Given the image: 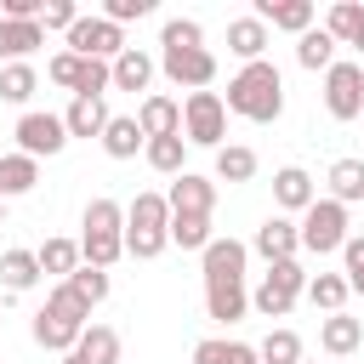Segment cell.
I'll list each match as a JSON object with an SVG mask.
<instances>
[{
  "mask_svg": "<svg viewBox=\"0 0 364 364\" xmlns=\"http://www.w3.org/2000/svg\"><path fill=\"white\" fill-rule=\"evenodd\" d=\"M222 108H233V114H245V119H256V125H267V119H279L284 114V80H279V68L262 57V63H245L233 80H228V102Z\"/></svg>",
  "mask_w": 364,
  "mask_h": 364,
  "instance_id": "obj_1",
  "label": "cell"
},
{
  "mask_svg": "<svg viewBox=\"0 0 364 364\" xmlns=\"http://www.w3.org/2000/svg\"><path fill=\"white\" fill-rule=\"evenodd\" d=\"M80 256H85V267H102V273L125 256V205H114V199H91L85 205Z\"/></svg>",
  "mask_w": 364,
  "mask_h": 364,
  "instance_id": "obj_2",
  "label": "cell"
},
{
  "mask_svg": "<svg viewBox=\"0 0 364 364\" xmlns=\"http://www.w3.org/2000/svg\"><path fill=\"white\" fill-rule=\"evenodd\" d=\"M85 318H91V307H85L68 284H57V290L46 296V307L34 313V341H40L46 353H68V347L85 336Z\"/></svg>",
  "mask_w": 364,
  "mask_h": 364,
  "instance_id": "obj_3",
  "label": "cell"
},
{
  "mask_svg": "<svg viewBox=\"0 0 364 364\" xmlns=\"http://www.w3.org/2000/svg\"><path fill=\"white\" fill-rule=\"evenodd\" d=\"M165 245H171V205H165V193H136L131 210H125V256L154 262Z\"/></svg>",
  "mask_w": 364,
  "mask_h": 364,
  "instance_id": "obj_4",
  "label": "cell"
},
{
  "mask_svg": "<svg viewBox=\"0 0 364 364\" xmlns=\"http://www.w3.org/2000/svg\"><path fill=\"white\" fill-rule=\"evenodd\" d=\"M307 290V273H301V262H267V273H262V284L250 290V307L262 313V318H284L290 307H296V296Z\"/></svg>",
  "mask_w": 364,
  "mask_h": 364,
  "instance_id": "obj_5",
  "label": "cell"
},
{
  "mask_svg": "<svg viewBox=\"0 0 364 364\" xmlns=\"http://www.w3.org/2000/svg\"><path fill=\"white\" fill-rule=\"evenodd\" d=\"M296 239H301V250H313V256L341 250V245H347V205H336V199H313V205L301 210Z\"/></svg>",
  "mask_w": 364,
  "mask_h": 364,
  "instance_id": "obj_6",
  "label": "cell"
},
{
  "mask_svg": "<svg viewBox=\"0 0 364 364\" xmlns=\"http://www.w3.org/2000/svg\"><path fill=\"white\" fill-rule=\"evenodd\" d=\"M228 136V108L216 91H193L182 102V142H199V148H222Z\"/></svg>",
  "mask_w": 364,
  "mask_h": 364,
  "instance_id": "obj_7",
  "label": "cell"
},
{
  "mask_svg": "<svg viewBox=\"0 0 364 364\" xmlns=\"http://www.w3.org/2000/svg\"><path fill=\"white\" fill-rule=\"evenodd\" d=\"M324 108H330V119H358L364 114V68L358 63H330L324 68Z\"/></svg>",
  "mask_w": 364,
  "mask_h": 364,
  "instance_id": "obj_8",
  "label": "cell"
},
{
  "mask_svg": "<svg viewBox=\"0 0 364 364\" xmlns=\"http://www.w3.org/2000/svg\"><path fill=\"white\" fill-rule=\"evenodd\" d=\"M159 68H165L176 85H188V91H205V85L216 80V57H210L205 46H159Z\"/></svg>",
  "mask_w": 364,
  "mask_h": 364,
  "instance_id": "obj_9",
  "label": "cell"
},
{
  "mask_svg": "<svg viewBox=\"0 0 364 364\" xmlns=\"http://www.w3.org/2000/svg\"><path fill=\"white\" fill-rule=\"evenodd\" d=\"M68 51H74V57H97V63H114V57L125 51V34H119L108 17H80V23L68 28Z\"/></svg>",
  "mask_w": 364,
  "mask_h": 364,
  "instance_id": "obj_10",
  "label": "cell"
},
{
  "mask_svg": "<svg viewBox=\"0 0 364 364\" xmlns=\"http://www.w3.org/2000/svg\"><path fill=\"white\" fill-rule=\"evenodd\" d=\"M63 142H68V131H63V114H23L17 119V148L28 154V159H51V154H63Z\"/></svg>",
  "mask_w": 364,
  "mask_h": 364,
  "instance_id": "obj_11",
  "label": "cell"
},
{
  "mask_svg": "<svg viewBox=\"0 0 364 364\" xmlns=\"http://www.w3.org/2000/svg\"><path fill=\"white\" fill-rule=\"evenodd\" d=\"M165 205H171V216H210V210H216V188H210L205 176H193V171H182V176L171 182V193H165Z\"/></svg>",
  "mask_w": 364,
  "mask_h": 364,
  "instance_id": "obj_12",
  "label": "cell"
},
{
  "mask_svg": "<svg viewBox=\"0 0 364 364\" xmlns=\"http://www.w3.org/2000/svg\"><path fill=\"white\" fill-rule=\"evenodd\" d=\"M245 307H250V296H245V279H205V313H210L216 324H233V318H245Z\"/></svg>",
  "mask_w": 364,
  "mask_h": 364,
  "instance_id": "obj_13",
  "label": "cell"
},
{
  "mask_svg": "<svg viewBox=\"0 0 364 364\" xmlns=\"http://www.w3.org/2000/svg\"><path fill=\"white\" fill-rule=\"evenodd\" d=\"M63 364H119V336L108 324H85V336L63 353Z\"/></svg>",
  "mask_w": 364,
  "mask_h": 364,
  "instance_id": "obj_14",
  "label": "cell"
},
{
  "mask_svg": "<svg viewBox=\"0 0 364 364\" xmlns=\"http://www.w3.org/2000/svg\"><path fill=\"white\" fill-rule=\"evenodd\" d=\"M296 250H301V239H296V222H290V216H267V222L256 228V256H267V262H296Z\"/></svg>",
  "mask_w": 364,
  "mask_h": 364,
  "instance_id": "obj_15",
  "label": "cell"
},
{
  "mask_svg": "<svg viewBox=\"0 0 364 364\" xmlns=\"http://www.w3.org/2000/svg\"><path fill=\"white\" fill-rule=\"evenodd\" d=\"M256 23L307 34V28H313V0H256Z\"/></svg>",
  "mask_w": 364,
  "mask_h": 364,
  "instance_id": "obj_16",
  "label": "cell"
},
{
  "mask_svg": "<svg viewBox=\"0 0 364 364\" xmlns=\"http://www.w3.org/2000/svg\"><path fill=\"white\" fill-rule=\"evenodd\" d=\"M136 125H142V136H148V142H154V136H182V108H176L171 97H142Z\"/></svg>",
  "mask_w": 364,
  "mask_h": 364,
  "instance_id": "obj_17",
  "label": "cell"
},
{
  "mask_svg": "<svg viewBox=\"0 0 364 364\" xmlns=\"http://www.w3.org/2000/svg\"><path fill=\"white\" fill-rule=\"evenodd\" d=\"M102 148H108V159H136V148H148L136 114H108V125H102Z\"/></svg>",
  "mask_w": 364,
  "mask_h": 364,
  "instance_id": "obj_18",
  "label": "cell"
},
{
  "mask_svg": "<svg viewBox=\"0 0 364 364\" xmlns=\"http://www.w3.org/2000/svg\"><path fill=\"white\" fill-rule=\"evenodd\" d=\"M199 256H205V279H245L250 245H239V239H210Z\"/></svg>",
  "mask_w": 364,
  "mask_h": 364,
  "instance_id": "obj_19",
  "label": "cell"
},
{
  "mask_svg": "<svg viewBox=\"0 0 364 364\" xmlns=\"http://www.w3.org/2000/svg\"><path fill=\"white\" fill-rule=\"evenodd\" d=\"M108 74H114V85H119V91H148V80H154V57H148V51H136V46H125V51L108 63Z\"/></svg>",
  "mask_w": 364,
  "mask_h": 364,
  "instance_id": "obj_20",
  "label": "cell"
},
{
  "mask_svg": "<svg viewBox=\"0 0 364 364\" xmlns=\"http://www.w3.org/2000/svg\"><path fill=\"white\" fill-rule=\"evenodd\" d=\"M102 125H108V102L102 97H74L68 114H63V131L68 136H102Z\"/></svg>",
  "mask_w": 364,
  "mask_h": 364,
  "instance_id": "obj_21",
  "label": "cell"
},
{
  "mask_svg": "<svg viewBox=\"0 0 364 364\" xmlns=\"http://www.w3.org/2000/svg\"><path fill=\"white\" fill-rule=\"evenodd\" d=\"M358 341H364V324H358V318H347V313H330V318L318 324V347H324V353H336V358L358 353Z\"/></svg>",
  "mask_w": 364,
  "mask_h": 364,
  "instance_id": "obj_22",
  "label": "cell"
},
{
  "mask_svg": "<svg viewBox=\"0 0 364 364\" xmlns=\"http://www.w3.org/2000/svg\"><path fill=\"white\" fill-rule=\"evenodd\" d=\"M228 51L245 57V63H262V51H267V23H256V17H233V23H228Z\"/></svg>",
  "mask_w": 364,
  "mask_h": 364,
  "instance_id": "obj_23",
  "label": "cell"
},
{
  "mask_svg": "<svg viewBox=\"0 0 364 364\" xmlns=\"http://www.w3.org/2000/svg\"><path fill=\"white\" fill-rule=\"evenodd\" d=\"M273 199H279L284 210H307L318 193H313V176H307L301 165H284V171L273 176Z\"/></svg>",
  "mask_w": 364,
  "mask_h": 364,
  "instance_id": "obj_24",
  "label": "cell"
},
{
  "mask_svg": "<svg viewBox=\"0 0 364 364\" xmlns=\"http://www.w3.org/2000/svg\"><path fill=\"white\" fill-rule=\"evenodd\" d=\"M40 182V159L28 154H0V199H17Z\"/></svg>",
  "mask_w": 364,
  "mask_h": 364,
  "instance_id": "obj_25",
  "label": "cell"
},
{
  "mask_svg": "<svg viewBox=\"0 0 364 364\" xmlns=\"http://www.w3.org/2000/svg\"><path fill=\"white\" fill-rule=\"evenodd\" d=\"M34 46H46V28H40V23H11V17H0V57H6V63H23Z\"/></svg>",
  "mask_w": 364,
  "mask_h": 364,
  "instance_id": "obj_26",
  "label": "cell"
},
{
  "mask_svg": "<svg viewBox=\"0 0 364 364\" xmlns=\"http://www.w3.org/2000/svg\"><path fill=\"white\" fill-rule=\"evenodd\" d=\"M34 279H40V256L34 250H6L0 256V284L6 290H34Z\"/></svg>",
  "mask_w": 364,
  "mask_h": 364,
  "instance_id": "obj_27",
  "label": "cell"
},
{
  "mask_svg": "<svg viewBox=\"0 0 364 364\" xmlns=\"http://www.w3.org/2000/svg\"><path fill=\"white\" fill-rule=\"evenodd\" d=\"M330 199H336V205L364 199V159H336V165H330Z\"/></svg>",
  "mask_w": 364,
  "mask_h": 364,
  "instance_id": "obj_28",
  "label": "cell"
},
{
  "mask_svg": "<svg viewBox=\"0 0 364 364\" xmlns=\"http://www.w3.org/2000/svg\"><path fill=\"white\" fill-rule=\"evenodd\" d=\"M193 364H262V358H256L250 341H216V336H210V341L193 347Z\"/></svg>",
  "mask_w": 364,
  "mask_h": 364,
  "instance_id": "obj_29",
  "label": "cell"
},
{
  "mask_svg": "<svg viewBox=\"0 0 364 364\" xmlns=\"http://www.w3.org/2000/svg\"><path fill=\"white\" fill-rule=\"evenodd\" d=\"M216 176H222V182H250V176H256V148H245V142L216 148Z\"/></svg>",
  "mask_w": 364,
  "mask_h": 364,
  "instance_id": "obj_30",
  "label": "cell"
},
{
  "mask_svg": "<svg viewBox=\"0 0 364 364\" xmlns=\"http://www.w3.org/2000/svg\"><path fill=\"white\" fill-rule=\"evenodd\" d=\"M358 28H364V6H358V0H336V6H330L324 34H330L336 46H353V40H358Z\"/></svg>",
  "mask_w": 364,
  "mask_h": 364,
  "instance_id": "obj_31",
  "label": "cell"
},
{
  "mask_svg": "<svg viewBox=\"0 0 364 364\" xmlns=\"http://www.w3.org/2000/svg\"><path fill=\"white\" fill-rule=\"evenodd\" d=\"M296 63H301V68H330V63H336V40H330L324 28L296 34Z\"/></svg>",
  "mask_w": 364,
  "mask_h": 364,
  "instance_id": "obj_32",
  "label": "cell"
},
{
  "mask_svg": "<svg viewBox=\"0 0 364 364\" xmlns=\"http://www.w3.org/2000/svg\"><path fill=\"white\" fill-rule=\"evenodd\" d=\"M301 296H307L313 307H324V313H341V301H347L353 290H347V279H341V273H318V279H307V290H301Z\"/></svg>",
  "mask_w": 364,
  "mask_h": 364,
  "instance_id": "obj_33",
  "label": "cell"
},
{
  "mask_svg": "<svg viewBox=\"0 0 364 364\" xmlns=\"http://www.w3.org/2000/svg\"><path fill=\"white\" fill-rule=\"evenodd\" d=\"M34 256H40V273H63V279L80 267V245L74 239H46Z\"/></svg>",
  "mask_w": 364,
  "mask_h": 364,
  "instance_id": "obj_34",
  "label": "cell"
},
{
  "mask_svg": "<svg viewBox=\"0 0 364 364\" xmlns=\"http://www.w3.org/2000/svg\"><path fill=\"white\" fill-rule=\"evenodd\" d=\"M262 364H301V336L296 330H267V341L256 347Z\"/></svg>",
  "mask_w": 364,
  "mask_h": 364,
  "instance_id": "obj_35",
  "label": "cell"
},
{
  "mask_svg": "<svg viewBox=\"0 0 364 364\" xmlns=\"http://www.w3.org/2000/svg\"><path fill=\"white\" fill-rule=\"evenodd\" d=\"M182 148H188L182 136H154L142 154H148V165H154L159 176H182Z\"/></svg>",
  "mask_w": 364,
  "mask_h": 364,
  "instance_id": "obj_36",
  "label": "cell"
},
{
  "mask_svg": "<svg viewBox=\"0 0 364 364\" xmlns=\"http://www.w3.org/2000/svg\"><path fill=\"white\" fill-rule=\"evenodd\" d=\"M63 284H68V290H74V296H80L85 307H97V301L108 296V273H102V267H85V262H80V267H74V273H68Z\"/></svg>",
  "mask_w": 364,
  "mask_h": 364,
  "instance_id": "obj_37",
  "label": "cell"
},
{
  "mask_svg": "<svg viewBox=\"0 0 364 364\" xmlns=\"http://www.w3.org/2000/svg\"><path fill=\"white\" fill-rule=\"evenodd\" d=\"M34 85H40V80H34L28 63H6V68H0V102H28Z\"/></svg>",
  "mask_w": 364,
  "mask_h": 364,
  "instance_id": "obj_38",
  "label": "cell"
},
{
  "mask_svg": "<svg viewBox=\"0 0 364 364\" xmlns=\"http://www.w3.org/2000/svg\"><path fill=\"white\" fill-rule=\"evenodd\" d=\"M171 245L205 250V245H210V216H171Z\"/></svg>",
  "mask_w": 364,
  "mask_h": 364,
  "instance_id": "obj_39",
  "label": "cell"
},
{
  "mask_svg": "<svg viewBox=\"0 0 364 364\" xmlns=\"http://www.w3.org/2000/svg\"><path fill=\"white\" fill-rule=\"evenodd\" d=\"M108 85H114L108 63H97V57H80V85H74V97H102Z\"/></svg>",
  "mask_w": 364,
  "mask_h": 364,
  "instance_id": "obj_40",
  "label": "cell"
},
{
  "mask_svg": "<svg viewBox=\"0 0 364 364\" xmlns=\"http://www.w3.org/2000/svg\"><path fill=\"white\" fill-rule=\"evenodd\" d=\"M341 262H347V290H358L364 296V233H347V245H341Z\"/></svg>",
  "mask_w": 364,
  "mask_h": 364,
  "instance_id": "obj_41",
  "label": "cell"
},
{
  "mask_svg": "<svg viewBox=\"0 0 364 364\" xmlns=\"http://www.w3.org/2000/svg\"><path fill=\"white\" fill-rule=\"evenodd\" d=\"M205 40V28L193 23V17H171L165 28H159V46H199Z\"/></svg>",
  "mask_w": 364,
  "mask_h": 364,
  "instance_id": "obj_42",
  "label": "cell"
},
{
  "mask_svg": "<svg viewBox=\"0 0 364 364\" xmlns=\"http://www.w3.org/2000/svg\"><path fill=\"white\" fill-rule=\"evenodd\" d=\"M74 23H80V6H74V0H46V11H40V28H63V34H68Z\"/></svg>",
  "mask_w": 364,
  "mask_h": 364,
  "instance_id": "obj_43",
  "label": "cell"
},
{
  "mask_svg": "<svg viewBox=\"0 0 364 364\" xmlns=\"http://www.w3.org/2000/svg\"><path fill=\"white\" fill-rule=\"evenodd\" d=\"M148 11H154V0H108V6H102V17H108L114 28L131 23V17H148Z\"/></svg>",
  "mask_w": 364,
  "mask_h": 364,
  "instance_id": "obj_44",
  "label": "cell"
},
{
  "mask_svg": "<svg viewBox=\"0 0 364 364\" xmlns=\"http://www.w3.org/2000/svg\"><path fill=\"white\" fill-rule=\"evenodd\" d=\"M46 74H51V80H57V85H68V91H74V85H80V57H74V51H57V57H51V68H46Z\"/></svg>",
  "mask_w": 364,
  "mask_h": 364,
  "instance_id": "obj_45",
  "label": "cell"
},
{
  "mask_svg": "<svg viewBox=\"0 0 364 364\" xmlns=\"http://www.w3.org/2000/svg\"><path fill=\"white\" fill-rule=\"evenodd\" d=\"M353 51H364V28H358V40H353Z\"/></svg>",
  "mask_w": 364,
  "mask_h": 364,
  "instance_id": "obj_46",
  "label": "cell"
},
{
  "mask_svg": "<svg viewBox=\"0 0 364 364\" xmlns=\"http://www.w3.org/2000/svg\"><path fill=\"white\" fill-rule=\"evenodd\" d=\"M0 228H6V199H0Z\"/></svg>",
  "mask_w": 364,
  "mask_h": 364,
  "instance_id": "obj_47",
  "label": "cell"
},
{
  "mask_svg": "<svg viewBox=\"0 0 364 364\" xmlns=\"http://www.w3.org/2000/svg\"><path fill=\"white\" fill-rule=\"evenodd\" d=\"M301 364H307V358H301Z\"/></svg>",
  "mask_w": 364,
  "mask_h": 364,
  "instance_id": "obj_48",
  "label": "cell"
}]
</instances>
